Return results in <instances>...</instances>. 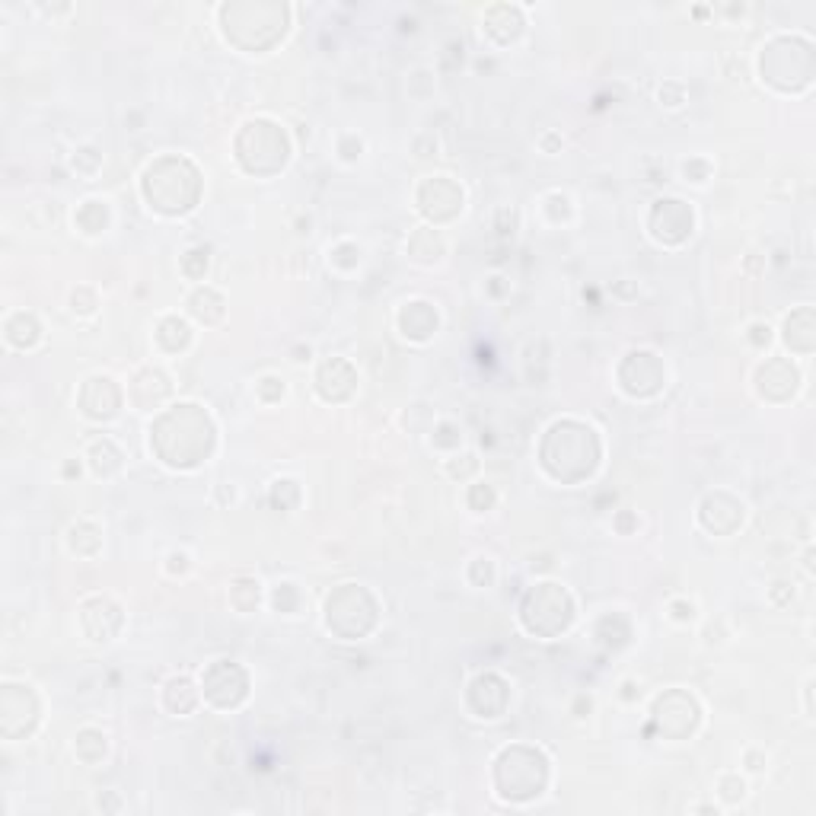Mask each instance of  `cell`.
I'll use <instances>...</instances> for the list:
<instances>
[{
	"mask_svg": "<svg viewBox=\"0 0 816 816\" xmlns=\"http://www.w3.org/2000/svg\"><path fill=\"white\" fill-rule=\"evenodd\" d=\"M166 705L176 714H188L195 708V688H192V682H188L185 676L170 680V686H166Z\"/></svg>",
	"mask_w": 816,
	"mask_h": 816,
	"instance_id": "1",
	"label": "cell"
},
{
	"mask_svg": "<svg viewBox=\"0 0 816 816\" xmlns=\"http://www.w3.org/2000/svg\"><path fill=\"white\" fill-rule=\"evenodd\" d=\"M724 797L727 800H740L743 797V782H733V778H724Z\"/></svg>",
	"mask_w": 816,
	"mask_h": 816,
	"instance_id": "2",
	"label": "cell"
}]
</instances>
